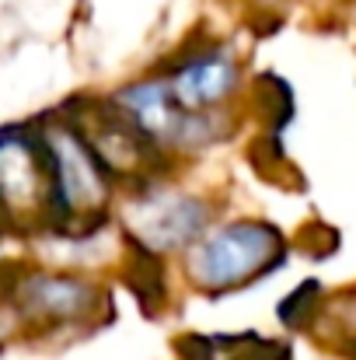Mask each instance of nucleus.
<instances>
[{"label":"nucleus","mask_w":356,"mask_h":360,"mask_svg":"<svg viewBox=\"0 0 356 360\" xmlns=\"http://www.w3.org/2000/svg\"><path fill=\"white\" fill-rule=\"evenodd\" d=\"M63 120L81 133L116 182L133 179L136 186H147L164 165V150L116 102H81V109H63Z\"/></svg>","instance_id":"5"},{"label":"nucleus","mask_w":356,"mask_h":360,"mask_svg":"<svg viewBox=\"0 0 356 360\" xmlns=\"http://www.w3.org/2000/svg\"><path fill=\"white\" fill-rule=\"evenodd\" d=\"M0 231H4V224H0Z\"/></svg>","instance_id":"11"},{"label":"nucleus","mask_w":356,"mask_h":360,"mask_svg":"<svg viewBox=\"0 0 356 360\" xmlns=\"http://www.w3.org/2000/svg\"><path fill=\"white\" fill-rule=\"evenodd\" d=\"M39 136L46 147V228L70 238L95 235L109 221L116 179L102 168L63 112L39 126Z\"/></svg>","instance_id":"1"},{"label":"nucleus","mask_w":356,"mask_h":360,"mask_svg":"<svg viewBox=\"0 0 356 360\" xmlns=\"http://www.w3.org/2000/svg\"><path fill=\"white\" fill-rule=\"evenodd\" d=\"M0 224L46 228V147L32 126H0Z\"/></svg>","instance_id":"6"},{"label":"nucleus","mask_w":356,"mask_h":360,"mask_svg":"<svg viewBox=\"0 0 356 360\" xmlns=\"http://www.w3.org/2000/svg\"><path fill=\"white\" fill-rule=\"evenodd\" d=\"M196 357L189 360H290L294 350L283 340H265L258 333H237V336H192L189 340Z\"/></svg>","instance_id":"8"},{"label":"nucleus","mask_w":356,"mask_h":360,"mask_svg":"<svg viewBox=\"0 0 356 360\" xmlns=\"http://www.w3.org/2000/svg\"><path fill=\"white\" fill-rule=\"evenodd\" d=\"M7 304L21 322L35 329H74L91 326L105 315V287L81 273L56 269H21L11 276L4 290Z\"/></svg>","instance_id":"3"},{"label":"nucleus","mask_w":356,"mask_h":360,"mask_svg":"<svg viewBox=\"0 0 356 360\" xmlns=\"http://www.w3.org/2000/svg\"><path fill=\"white\" fill-rule=\"evenodd\" d=\"M318 308H322V283L318 280H304L301 287H294L279 308H276V319L286 326V329H304L318 319Z\"/></svg>","instance_id":"9"},{"label":"nucleus","mask_w":356,"mask_h":360,"mask_svg":"<svg viewBox=\"0 0 356 360\" xmlns=\"http://www.w3.org/2000/svg\"><path fill=\"white\" fill-rule=\"evenodd\" d=\"M318 311H325L329 322H332V329H339V350L350 360H356V290L343 294L336 304L318 308Z\"/></svg>","instance_id":"10"},{"label":"nucleus","mask_w":356,"mask_h":360,"mask_svg":"<svg viewBox=\"0 0 356 360\" xmlns=\"http://www.w3.org/2000/svg\"><path fill=\"white\" fill-rule=\"evenodd\" d=\"M164 84L182 112L206 116L237 91V63L224 46L192 49L164 74Z\"/></svg>","instance_id":"7"},{"label":"nucleus","mask_w":356,"mask_h":360,"mask_svg":"<svg viewBox=\"0 0 356 360\" xmlns=\"http://www.w3.org/2000/svg\"><path fill=\"white\" fill-rule=\"evenodd\" d=\"M210 221L213 207L203 196L178 193L168 186H140L122 210V228L129 245L154 255L189 248L210 231Z\"/></svg>","instance_id":"4"},{"label":"nucleus","mask_w":356,"mask_h":360,"mask_svg":"<svg viewBox=\"0 0 356 360\" xmlns=\"http://www.w3.org/2000/svg\"><path fill=\"white\" fill-rule=\"evenodd\" d=\"M286 262V238L276 224L241 217L228 221L185 248V273L206 297L241 290Z\"/></svg>","instance_id":"2"}]
</instances>
